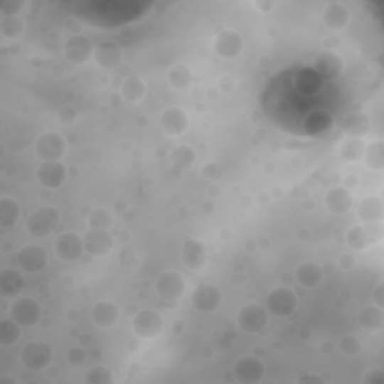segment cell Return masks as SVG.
I'll use <instances>...</instances> for the list:
<instances>
[{
    "instance_id": "cell-47",
    "label": "cell",
    "mask_w": 384,
    "mask_h": 384,
    "mask_svg": "<svg viewBox=\"0 0 384 384\" xmlns=\"http://www.w3.org/2000/svg\"><path fill=\"white\" fill-rule=\"evenodd\" d=\"M236 85H238L236 80L233 78L231 75H223L218 81L219 89H221L224 93H231L233 90L236 89Z\"/></svg>"
},
{
    "instance_id": "cell-26",
    "label": "cell",
    "mask_w": 384,
    "mask_h": 384,
    "mask_svg": "<svg viewBox=\"0 0 384 384\" xmlns=\"http://www.w3.org/2000/svg\"><path fill=\"white\" fill-rule=\"evenodd\" d=\"M324 269L315 262L302 263L296 272L294 278L304 288H317L324 281Z\"/></svg>"
},
{
    "instance_id": "cell-34",
    "label": "cell",
    "mask_w": 384,
    "mask_h": 384,
    "mask_svg": "<svg viewBox=\"0 0 384 384\" xmlns=\"http://www.w3.org/2000/svg\"><path fill=\"white\" fill-rule=\"evenodd\" d=\"M365 147L366 144L362 139H351V137H347V139L341 143L339 156L346 162H361L363 161Z\"/></svg>"
},
{
    "instance_id": "cell-11",
    "label": "cell",
    "mask_w": 384,
    "mask_h": 384,
    "mask_svg": "<svg viewBox=\"0 0 384 384\" xmlns=\"http://www.w3.org/2000/svg\"><path fill=\"white\" fill-rule=\"evenodd\" d=\"M68 149L65 137L56 131H47L38 137L35 150L43 161H60Z\"/></svg>"
},
{
    "instance_id": "cell-18",
    "label": "cell",
    "mask_w": 384,
    "mask_h": 384,
    "mask_svg": "<svg viewBox=\"0 0 384 384\" xmlns=\"http://www.w3.org/2000/svg\"><path fill=\"white\" fill-rule=\"evenodd\" d=\"M344 60L334 50H324L319 53L314 59V70L321 78L334 81L344 73Z\"/></svg>"
},
{
    "instance_id": "cell-2",
    "label": "cell",
    "mask_w": 384,
    "mask_h": 384,
    "mask_svg": "<svg viewBox=\"0 0 384 384\" xmlns=\"http://www.w3.org/2000/svg\"><path fill=\"white\" fill-rule=\"evenodd\" d=\"M54 359L53 346L46 341H31L20 351V363L31 373L47 371Z\"/></svg>"
},
{
    "instance_id": "cell-31",
    "label": "cell",
    "mask_w": 384,
    "mask_h": 384,
    "mask_svg": "<svg viewBox=\"0 0 384 384\" xmlns=\"http://www.w3.org/2000/svg\"><path fill=\"white\" fill-rule=\"evenodd\" d=\"M167 80L173 89L185 90L192 85V81H194V74H192V70L186 63H177L169 70Z\"/></svg>"
},
{
    "instance_id": "cell-32",
    "label": "cell",
    "mask_w": 384,
    "mask_h": 384,
    "mask_svg": "<svg viewBox=\"0 0 384 384\" xmlns=\"http://www.w3.org/2000/svg\"><path fill=\"white\" fill-rule=\"evenodd\" d=\"M170 164L177 170H189L197 161L196 150L189 147L188 144L176 146L169 154Z\"/></svg>"
},
{
    "instance_id": "cell-10",
    "label": "cell",
    "mask_w": 384,
    "mask_h": 384,
    "mask_svg": "<svg viewBox=\"0 0 384 384\" xmlns=\"http://www.w3.org/2000/svg\"><path fill=\"white\" fill-rule=\"evenodd\" d=\"M155 292L162 300H177L186 293V281L181 272L164 270L155 281Z\"/></svg>"
},
{
    "instance_id": "cell-35",
    "label": "cell",
    "mask_w": 384,
    "mask_h": 384,
    "mask_svg": "<svg viewBox=\"0 0 384 384\" xmlns=\"http://www.w3.org/2000/svg\"><path fill=\"white\" fill-rule=\"evenodd\" d=\"M363 161L369 170L381 171L384 170V142L373 140L365 147Z\"/></svg>"
},
{
    "instance_id": "cell-4",
    "label": "cell",
    "mask_w": 384,
    "mask_h": 384,
    "mask_svg": "<svg viewBox=\"0 0 384 384\" xmlns=\"http://www.w3.org/2000/svg\"><path fill=\"white\" fill-rule=\"evenodd\" d=\"M299 299L297 294L292 290L290 287H277L267 294L266 297V309L272 315L279 319H285L293 315L297 309Z\"/></svg>"
},
{
    "instance_id": "cell-1",
    "label": "cell",
    "mask_w": 384,
    "mask_h": 384,
    "mask_svg": "<svg viewBox=\"0 0 384 384\" xmlns=\"http://www.w3.org/2000/svg\"><path fill=\"white\" fill-rule=\"evenodd\" d=\"M60 223V212L54 206H41L26 221V231L33 239H46L53 235Z\"/></svg>"
},
{
    "instance_id": "cell-24",
    "label": "cell",
    "mask_w": 384,
    "mask_h": 384,
    "mask_svg": "<svg viewBox=\"0 0 384 384\" xmlns=\"http://www.w3.org/2000/svg\"><path fill=\"white\" fill-rule=\"evenodd\" d=\"M353 203L354 198L351 191L347 189L346 186H332L324 196L326 209L336 216L348 213L350 209L353 208Z\"/></svg>"
},
{
    "instance_id": "cell-30",
    "label": "cell",
    "mask_w": 384,
    "mask_h": 384,
    "mask_svg": "<svg viewBox=\"0 0 384 384\" xmlns=\"http://www.w3.org/2000/svg\"><path fill=\"white\" fill-rule=\"evenodd\" d=\"M342 129H344L347 137L363 140L371 131V122L363 113H350L342 123Z\"/></svg>"
},
{
    "instance_id": "cell-41",
    "label": "cell",
    "mask_w": 384,
    "mask_h": 384,
    "mask_svg": "<svg viewBox=\"0 0 384 384\" xmlns=\"http://www.w3.org/2000/svg\"><path fill=\"white\" fill-rule=\"evenodd\" d=\"M26 2L24 0H5L0 5V12H2V16H18V14L24 9Z\"/></svg>"
},
{
    "instance_id": "cell-44",
    "label": "cell",
    "mask_w": 384,
    "mask_h": 384,
    "mask_svg": "<svg viewBox=\"0 0 384 384\" xmlns=\"http://www.w3.org/2000/svg\"><path fill=\"white\" fill-rule=\"evenodd\" d=\"M58 117L63 125H73V123L77 120V112L73 107H63L58 113Z\"/></svg>"
},
{
    "instance_id": "cell-3",
    "label": "cell",
    "mask_w": 384,
    "mask_h": 384,
    "mask_svg": "<svg viewBox=\"0 0 384 384\" xmlns=\"http://www.w3.org/2000/svg\"><path fill=\"white\" fill-rule=\"evenodd\" d=\"M383 240V223L356 224L346 233V243L351 251H363Z\"/></svg>"
},
{
    "instance_id": "cell-8",
    "label": "cell",
    "mask_w": 384,
    "mask_h": 384,
    "mask_svg": "<svg viewBox=\"0 0 384 384\" xmlns=\"http://www.w3.org/2000/svg\"><path fill=\"white\" fill-rule=\"evenodd\" d=\"M223 300L224 294L221 288L210 282H203L196 287V290L191 297V304L198 312L212 314L221 308Z\"/></svg>"
},
{
    "instance_id": "cell-21",
    "label": "cell",
    "mask_w": 384,
    "mask_h": 384,
    "mask_svg": "<svg viewBox=\"0 0 384 384\" xmlns=\"http://www.w3.org/2000/svg\"><path fill=\"white\" fill-rule=\"evenodd\" d=\"M90 320L96 327L112 329L120 320V309L113 300H98L90 309Z\"/></svg>"
},
{
    "instance_id": "cell-48",
    "label": "cell",
    "mask_w": 384,
    "mask_h": 384,
    "mask_svg": "<svg viewBox=\"0 0 384 384\" xmlns=\"http://www.w3.org/2000/svg\"><path fill=\"white\" fill-rule=\"evenodd\" d=\"M373 304L380 308H384V282H378L373 288Z\"/></svg>"
},
{
    "instance_id": "cell-39",
    "label": "cell",
    "mask_w": 384,
    "mask_h": 384,
    "mask_svg": "<svg viewBox=\"0 0 384 384\" xmlns=\"http://www.w3.org/2000/svg\"><path fill=\"white\" fill-rule=\"evenodd\" d=\"M86 384H113L114 383V374L110 368L104 365H95L87 369L85 375Z\"/></svg>"
},
{
    "instance_id": "cell-38",
    "label": "cell",
    "mask_w": 384,
    "mask_h": 384,
    "mask_svg": "<svg viewBox=\"0 0 384 384\" xmlns=\"http://www.w3.org/2000/svg\"><path fill=\"white\" fill-rule=\"evenodd\" d=\"M114 224V216L105 208H96L87 215V225L95 230H110Z\"/></svg>"
},
{
    "instance_id": "cell-51",
    "label": "cell",
    "mask_w": 384,
    "mask_h": 384,
    "mask_svg": "<svg viewBox=\"0 0 384 384\" xmlns=\"http://www.w3.org/2000/svg\"><path fill=\"white\" fill-rule=\"evenodd\" d=\"M344 183H346V188L351 191V188L358 186V183H359V177L356 176V174H348V176H346Z\"/></svg>"
},
{
    "instance_id": "cell-33",
    "label": "cell",
    "mask_w": 384,
    "mask_h": 384,
    "mask_svg": "<svg viewBox=\"0 0 384 384\" xmlns=\"http://www.w3.org/2000/svg\"><path fill=\"white\" fill-rule=\"evenodd\" d=\"M122 98L128 102H139L146 95V85L140 77H128L120 85Z\"/></svg>"
},
{
    "instance_id": "cell-29",
    "label": "cell",
    "mask_w": 384,
    "mask_h": 384,
    "mask_svg": "<svg viewBox=\"0 0 384 384\" xmlns=\"http://www.w3.org/2000/svg\"><path fill=\"white\" fill-rule=\"evenodd\" d=\"M21 218V208L12 197H0V228L8 231L16 227Z\"/></svg>"
},
{
    "instance_id": "cell-27",
    "label": "cell",
    "mask_w": 384,
    "mask_h": 384,
    "mask_svg": "<svg viewBox=\"0 0 384 384\" xmlns=\"http://www.w3.org/2000/svg\"><path fill=\"white\" fill-rule=\"evenodd\" d=\"M24 288V277L16 269L5 267L0 270V294L5 299L18 297Z\"/></svg>"
},
{
    "instance_id": "cell-25",
    "label": "cell",
    "mask_w": 384,
    "mask_h": 384,
    "mask_svg": "<svg viewBox=\"0 0 384 384\" xmlns=\"http://www.w3.org/2000/svg\"><path fill=\"white\" fill-rule=\"evenodd\" d=\"M358 218L363 224H378L384 219V203L378 196H368L358 206Z\"/></svg>"
},
{
    "instance_id": "cell-23",
    "label": "cell",
    "mask_w": 384,
    "mask_h": 384,
    "mask_svg": "<svg viewBox=\"0 0 384 384\" xmlns=\"http://www.w3.org/2000/svg\"><path fill=\"white\" fill-rule=\"evenodd\" d=\"M321 21L329 31H344L351 21V12L346 4L331 2L327 4L321 14Z\"/></svg>"
},
{
    "instance_id": "cell-52",
    "label": "cell",
    "mask_w": 384,
    "mask_h": 384,
    "mask_svg": "<svg viewBox=\"0 0 384 384\" xmlns=\"http://www.w3.org/2000/svg\"><path fill=\"white\" fill-rule=\"evenodd\" d=\"M0 384H17V380L9 375H0Z\"/></svg>"
},
{
    "instance_id": "cell-12",
    "label": "cell",
    "mask_w": 384,
    "mask_h": 384,
    "mask_svg": "<svg viewBox=\"0 0 384 384\" xmlns=\"http://www.w3.org/2000/svg\"><path fill=\"white\" fill-rule=\"evenodd\" d=\"M266 374V366L263 361L257 358V356H243L238 359V362L233 366V375L235 381L242 384H258L262 383Z\"/></svg>"
},
{
    "instance_id": "cell-15",
    "label": "cell",
    "mask_w": 384,
    "mask_h": 384,
    "mask_svg": "<svg viewBox=\"0 0 384 384\" xmlns=\"http://www.w3.org/2000/svg\"><path fill=\"white\" fill-rule=\"evenodd\" d=\"M245 48V41L242 33L235 29H224L216 35L213 50L216 56L224 60L238 59Z\"/></svg>"
},
{
    "instance_id": "cell-28",
    "label": "cell",
    "mask_w": 384,
    "mask_h": 384,
    "mask_svg": "<svg viewBox=\"0 0 384 384\" xmlns=\"http://www.w3.org/2000/svg\"><path fill=\"white\" fill-rule=\"evenodd\" d=\"M358 324L368 334H378L384 327V312L377 305H366L358 314Z\"/></svg>"
},
{
    "instance_id": "cell-40",
    "label": "cell",
    "mask_w": 384,
    "mask_h": 384,
    "mask_svg": "<svg viewBox=\"0 0 384 384\" xmlns=\"http://www.w3.org/2000/svg\"><path fill=\"white\" fill-rule=\"evenodd\" d=\"M362 347L363 346L361 339L354 335L342 336L338 344V348L341 350V353L347 356V358H354V356H358L362 351Z\"/></svg>"
},
{
    "instance_id": "cell-49",
    "label": "cell",
    "mask_w": 384,
    "mask_h": 384,
    "mask_svg": "<svg viewBox=\"0 0 384 384\" xmlns=\"http://www.w3.org/2000/svg\"><path fill=\"white\" fill-rule=\"evenodd\" d=\"M297 383H304V384H324V378L320 377L319 374H312V373H305L304 375H300L297 378Z\"/></svg>"
},
{
    "instance_id": "cell-16",
    "label": "cell",
    "mask_w": 384,
    "mask_h": 384,
    "mask_svg": "<svg viewBox=\"0 0 384 384\" xmlns=\"http://www.w3.org/2000/svg\"><path fill=\"white\" fill-rule=\"evenodd\" d=\"M68 179V167L62 161H43L36 170V181L39 185L53 191L63 186Z\"/></svg>"
},
{
    "instance_id": "cell-22",
    "label": "cell",
    "mask_w": 384,
    "mask_h": 384,
    "mask_svg": "<svg viewBox=\"0 0 384 384\" xmlns=\"http://www.w3.org/2000/svg\"><path fill=\"white\" fill-rule=\"evenodd\" d=\"M123 50L113 41H104L95 47L93 60L104 71H113L122 63Z\"/></svg>"
},
{
    "instance_id": "cell-17",
    "label": "cell",
    "mask_w": 384,
    "mask_h": 384,
    "mask_svg": "<svg viewBox=\"0 0 384 384\" xmlns=\"http://www.w3.org/2000/svg\"><path fill=\"white\" fill-rule=\"evenodd\" d=\"M85 251L93 258H101L108 255L114 248V238L110 230L87 228L83 236Z\"/></svg>"
},
{
    "instance_id": "cell-6",
    "label": "cell",
    "mask_w": 384,
    "mask_h": 384,
    "mask_svg": "<svg viewBox=\"0 0 384 384\" xmlns=\"http://www.w3.org/2000/svg\"><path fill=\"white\" fill-rule=\"evenodd\" d=\"M9 317L21 327H32L43 319V308L39 302L31 296H20L9 306Z\"/></svg>"
},
{
    "instance_id": "cell-54",
    "label": "cell",
    "mask_w": 384,
    "mask_h": 384,
    "mask_svg": "<svg viewBox=\"0 0 384 384\" xmlns=\"http://www.w3.org/2000/svg\"><path fill=\"white\" fill-rule=\"evenodd\" d=\"M80 341H81V344H89L90 338H89V335H85V338H81Z\"/></svg>"
},
{
    "instance_id": "cell-42",
    "label": "cell",
    "mask_w": 384,
    "mask_h": 384,
    "mask_svg": "<svg viewBox=\"0 0 384 384\" xmlns=\"http://www.w3.org/2000/svg\"><path fill=\"white\" fill-rule=\"evenodd\" d=\"M66 359L68 362H70L73 366H81L86 359H87V354H86V350L81 348V347H74V348H70L66 353Z\"/></svg>"
},
{
    "instance_id": "cell-50",
    "label": "cell",
    "mask_w": 384,
    "mask_h": 384,
    "mask_svg": "<svg viewBox=\"0 0 384 384\" xmlns=\"http://www.w3.org/2000/svg\"><path fill=\"white\" fill-rule=\"evenodd\" d=\"M254 5L260 12H270L277 6V2H273V0H258Z\"/></svg>"
},
{
    "instance_id": "cell-7",
    "label": "cell",
    "mask_w": 384,
    "mask_h": 384,
    "mask_svg": "<svg viewBox=\"0 0 384 384\" xmlns=\"http://www.w3.org/2000/svg\"><path fill=\"white\" fill-rule=\"evenodd\" d=\"M132 331L143 339L158 338L164 332L162 315L152 308H144L135 312L132 319Z\"/></svg>"
},
{
    "instance_id": "cell-9",
    "label": "cell",
    "mask_w": 384,
    "mask_h": 384,
    "mask_svg": "<svg viewBox=\"0 0 384 384\" xmlns=\"http://www.w3.org/2000/svg\"><path fill=\"white\" fill-rule=\"evenodd\" d=\"M54 252L65 263H77L85 255V240L78 233L65 231L54 242Z\"/></svg>"
},
{
    "instance_id": "cell-46",
    "label": "cell",
    "mask_w": 384,
    "mask_h": 384,
    "mask_svg": "<svg viewBox=\"0 0 384 384\" xmlns=\"http://www.w3.org/2000/svg\"><path fill=\"white\" fill-rule=\"evenodd\" d=\"M356 265V258L351 252H342L338 258V266L342 270H351Z\"/></svg>"
},
{
    "instance_id": "cell-20",
    "label": "cell",
    "mask_w": 384,
    "mask_h": 384,
    "mask_svg": "<svg viewBox=\"0 0 384 384\" xmlns=\"http://www.w3.org/2000/svg\"><path fill=\"white\" fill-rule=\"evenodd\" d=\"M209 251L201 240L197 239H188L182 245L181 260L182 265L189 270H200L208 265Z\"/></svg>"
},
{
    "instance_id": "cell-13",
    "label": "cell",
    "mask_w": 384,
    "mask_h": 384,
    "mask_svg": "<svg viewBox=\"0 0 384 384\" xmlns=\"http://www.w3.org/2000/svg\"><path fill=\"white\" fill-rule=\"evenodd\" d=\"M17 263L24 272L36 275V273H41L47 269L48 252L44 246L38 243L24 245L17 254Z\"/></svg>"
},
{
    "instance_id": "cell-14",
    "label": "cell",
    "mask_w": 384,
    "mask_h": 384,
    "mask_svg": "<svg viewBox=\"0 0 384 384\" xmlns=\"http://www.w3.org/2000/svg\"><path fill=\"white\" fill-rule=\"evenodd\" d=\"M66 60L73 65H85L93 59L95 46L92 39L83 33H74L66 39L63 46Z\"/></svg>"
},
{
    "instance_id": "cell-37",
    "label": "cell",
    "mask_w": 384,
    "mask_h": 384,
    "mask_svg": "<svg viewBox=\"0 0 384 384\" xmlns=\"http://www.w3.org/2000/svg\"><path fill=\"white\" fill-rule=\"evenodd\" d=\"M26 31L24 21L18 16H6L0 18V35L6 39H18Z\"/></svg>"
},
{
    "instance_id": "cell-53",
    "label": "cell",
    "mask_w": 384,
    "mask_h": 384,
    "mask_svg": "<svg viewBox=\"0 0 384 384\" xmlns=\"http://www.w3.org/2000/svg\"><path fill=\"white\" fill-rule=\"evenodd\" d=\"M47 371H48V373H47L48 375H51V377H56V374H58V368H51V366H50V368L47 369Z\"/></svg>"
},
{
    "instance_id": "cell-5",
    "label": "cell",
    "mask_w": 384,
    "mask_h": 384,
    "mask_svg": "<svg viewBox=\"0 0 384 384\" xmlns=\"http://www.w3.org/2000/svg\"><path fill=\"white\" fill-rule=\"evenodd\" d=\"M236 323L242 332L255 335L267 327L269 312L260 304H246L238 311Z\"/></svg>"
},
{
    "instance_id": "cell-43",
    "label": "cell",
    "mask_w": 384,
    "mask_h": 384,
    "mask_svg": "<svg viewBox=\"0 0 384 384\" xmlns=\"http://www.w3.org/2000/svg\"><path fill=\"white\" fill-rule=\"evenodd\" d=\"M201 174L204 177H208V179H210V181H216V179H219V177L223 176V169L216 162H209V164H206V166L203 167Z\"/></svg>"
},
{
    "instance_id": "cell-45",
    "label": "cell",
    "mask_w": 384,
    "mask_h": 384,
    "mask_svg": "<svg viewBox=\"0 0 384 384\" xmlns=\"http://www.w3.org/2000/svg\"><path fill=\"white\" fill-rule=\"evenodd\" d=\"M363 384H383L384 383V373L381 369H371L365 374L362 378Z\"/></svg>"
},
{
    "instance_id": "cell-19",
    "label": "cell",
    "mask_w": 384,
    "mask_h": 384,
    "mask_svg": "<svg viewBox=\"0 0 384 384\" xmlns=\"http://www.w3.org/2000/svg\"><path fill=\"white\" fill-rule=\"evenodd\" d=\"M189 116L182 107H169L159 117V125L164 134L169 137H181L189 128Z\"/></svg>"
},
{
    "instance_id": "cell-36",
    "label": "cell",
    "mask_w": 384,
    "mask_h": 384,
    "mask_svg": "<svg viewBox=\"0 0 384 384\" xmlns=\"http://www.w3.org/2000/svg\"><path fill=\"white\" fill-rule=\"evenodd\" d=\"M21 329L23 327L11 317L0 320V346L9 347L17 344L21 338Z\"/></svg>"
}]
</instances>
